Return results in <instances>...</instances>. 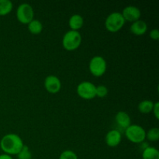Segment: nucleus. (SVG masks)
<instances>
[{"label":"nucleus","instance_id":"f257e3e1","mask_svg":"<svg viewBox=\"0 0 159 159\" xmlns=\"http://www.w3.org/2000/svg\"><path fill=\"white\" fill-rule=\"evenodd\" d=\"M23 141L16 134H7L2 138L0 148L5 154L9 155H17L23 148Z\"/></svg>","mask_w":159,"mask_h":159},{"label":"nucleus","instance_id":"f03ea898","mask_svg":"<svg viewBox=\"0 0 159 159\" xmlns=\"http://www.w3.org/2000/svg\"><path fill=\"white\" fill-rule=\"evenodd\" d=\"M82 43V35L77 30L67 31L62 38V45L67 51H74L76 50Z\"/></svg>","mask_w":159,"mask_h":159},{"label":"nucleus","instance_id":"7ed1b4c3","mask_svg":"<svg viewBox=\"0 0 159 159\" xmlns=\"http://www.w3.org/2000/svg\"><path fill=\"white\" fill-rule=\"evenodd\" d=\"M125 20L120 12H113L107 16L105 20L106 28L111 33L119 31L125 24Z\"/></svg>","mask_w":159,"mask_h":159},{"label":"nucleus","instance_id":"20e7f679","mask_svg":"<svg viewBox=\"0 0 159 159\" xmlns=\"http://www.w3.org/2000/svg\"><path fill=\"white\" fill-rule=\"evenodd\" d=\"M124 132L126 138L136 144L142 143L146 138V130L138 124H130Z\"/></svg>","mask_w":159,"mask_h":159},{"label":"nucleus","instance_id":"39448f33","mask_svg":"<svg viewBox=\"0 0 159 159\" xmlns=\"http://www.w3.org/2000/svg\"><path fill=\"white\" fill-rule=\"evenodd\" d=\"M107 61L103 57L100 55H96L92 57L89 64V69L90 72L96 77L103 75L107 71Z\"/></svg>","mask_w":159,"mask_h":159},{"label":"nucleus","instance_id":"423d86ee","mask_svg":"<svg viewBox=\"0 0 159 159\" xmlns=\"http://www.w3.org/2000/svg\"><path fill=\"white\" fill-rule=\"evenodd\" d=\"M16 18L20 23L28 24L34 19V11L32 6L29 3H21L16 9Z\"/></svg>","mask_w":159,"mask_h":159},{"label":"nucleus","instance_id":"0eeeda50","mask_svg":"<svg viewBox=\"0 0 159 159\" xmlns=\"http://www.w3.org/2000/svg\"><path fill=\"white\" fill-rule=\"evenodd\" d=\"M96 86L89 81H84L78 85L76 91L78 95L84 99H92L96 97Z\"/></svg>","mask_w":159,"mask_h":159},{"label":"nucleus","instance_id":"6e6552de","mask_svg":"<svg viewBox=\"0 0 159 159\" xmlns=\"http://www.w3.org/2000/svg\"><path fill=\"white\" fill-rule=\"evenodd\" d=\"M122 16H124L125 21L134 22L140 20L141 16V9L135 6H127L123 9V12H121Z\"/></svg>","mask_w":159,"mask_h":159},{"label":"nucleus","instance_id":"1a4fd4ad","mask_svg":"<svg viewBox=\"0 0 159 159\" xmlns=\"http://www.w3.org/2000/svg\"><path fill=\"white\" fill-rule=\"evenodd\" d=\"M44 87L50 93H57L61 88V82L58 77L54 75H50L45 78Z\"/></svg>","mask_w":159,"mask_h":159},{"label":"nucleus","instance_id":"9d476101","mask_svg":"<svg viewBox=\"0 0 159 159\" xmlns=\"http://www.w3.org/2000/svg\"><path fill=\"white\" fill-rule=\"evenodd\" d=\"M106 143L110 147H116L119 145L122 140V134L120 131L116 129L110 130L106 135Z\"/></svg>","mask_w":159,"mask_h":159},{"label":"nucleus","instance_id":"9b49d317","mask_svg":"<svg viewBox=\"0 0 159 159\" xmlns=\"http://www.w3.org/2000/svg\"><path fill=\"white\" fill-rule=\"evenodd\" d=\"M115 120L117 124L118 127L120 129H124V130L131 124V119L128 113L124 111H119L116 114Z\"/></svg>","mask_w":159,"mask_h":159},{"label":"nucleus","instance_id":"f8f14e48","mask_svg":"<svg viewBox=\"0 0 159 159\" xmlns=\"http://www.w3.org/2000/svg\"><path fill=\"white\" fill-rule=\"evenodd\" d=\"M132 34L135 35H143L148 30V24L145 21L142 20H138L132 23L130 27Z\"/></svg>","mask_w":159,"mask_h":159},{"label":"nucleus","instance_id":"ddd939ff","mask_svg":"<svg viewBox=\"0 0 159 159\" xmlns=\"http://www.w3.org/2000/svg\"><path fill=\"white\" fill-rule=\"evenodd\" d=\"M68 24L70 28L72 30H79V29L83 26L84 25V19L79 14H74L71 16L68 20Z\"/></svg>","mask_w":159,"mask_h":159},{"label":"nucleus","instance_id":"4468645a","mask_svg":"<svg viewBox=\"0 0 159 159\" xmlns=\"http://www.w3.org/2000/svg\"><path fill=\"white\" fill-rule=\"evenodd\" d=\"M143 159H159V152L155 147L148 146L143 150Z\"/></svg>","mask_w":159,"mask_h":159},{"label":"nucleus","instance_id":"2eb2a0df","mask_svg":"<svg viewBox=\"0 0 159 159\" xmlns=\"http://www.w3.org/2000/svg\"><path fill=\"white\" fill-rule=\"evenodd\" d=\"M154 102L150 99H144L139 102L138 106V110L142 113H150L152 112Z\"/></svg>","mask_w":159,"mask_h":159},{"label":"nucleus","instance_id":"dca6fc26","mask_svg":"<svg viewBox=\"0 0 159 159\" xmlns=\"http://www.w3.org/2000/svg\"><path fill=\"white\" fill-rule=\"evenodd\" d=\"M28 30L33 34H38L41 33L43 30V24L37 19H34L28 23Z\"/></svg>","mask_w":159,"mask_h":159},{"label":"nucleus","instance_id":"f3484780","mask_svg":"<svg viewBox=\"0 0 159 159\" xmlns=\"http://www.w3.org/2000/svg\"><path fill=\"white\" fill-rule=\"evenodd\" d=\"M13 8V4L10 0H0V16L9 14Z\"/></svg>","mask_w":159,"mask_h":159},{"label":"nucleus","instance_id":"a211bd4d","mask_svg":"<svg viewBox=\"0 0 159 159\" xmlns=\"http://www.w3.org/2000/svg\"><path fill=\"white\" fill-rule=\"evenodd\" d=\"M146 138L151 141H157L159 139V129L158 127H153L146 132Z\"/></svg>","mask_w":159,"mask_h":159},{"label":"nucleus","instance_id":"6ab92c4d","mask_svg":"<svg viewBox=\"0 0 159 159\" xmlns=\"http://www.w3.org/2000/svg\"><path fill=\"white\" fill-rule=\"evenodd\" d=\"M18 159H32V154L28 146L23 145V148L17 154Z\"/></svg>","mask_w":159,"mask_h":159},{"label":"nucleus","instance_id":"aec40b11","mask_svg":"<svg viewBox=\"0 0 159 159\" xmlns=\"http://www.w3.org/2000/svg\"><path fill=\"white\" fill-rule=\"evenodd\" d=\"M59 159H79V157L73 151L65 150L61 152Z\"/></svg>","mask_w":159,"mask_h":159},{"label":"nucleus","instance_id":"412c9836","mask_svg":"<svg viewBox=\"0 0 159 159\" xmlns=\"http://www.w3.org/2000/svg\"><path fill=\"white\" fill-rule=\"evenodd\" d=\"M108 94V89L106 85H99L96 86V96H98L99 98L105 97Z\"/></svg>","mask_w":159,"mask_h":159},{"label":"nucleus","instance_id":"4be33fe9","mask_svg":"<svg viewBox=\"0 0 159 159\" xmlns=\"http://www.w3.org/2000/svg\"><path fill=\"white\" fill-rule=\"evenodd\" d=\"M149 36H150L152 40H158L159 39V31L157 28L155 29H152V30L150 31V34H149Z\"/></svg>","mask_w":159,"mask_h":159},{"label":"nucleus","instance_id":"5701e85b","mask_svg":"<svg viewBox=\"0 0 159 159\" xmlns=\"http://www.w3.org/2000/svg\"><path fill=\"white\" fill-rule=\"evenodd\" d=\"M152 112H153L155 118H156L157 120H158L159 119V102H154V107H153V109H152Z\"/></svg>","mask_w":159,"mask_h":159},{"label":"nucleus","instance_id":"b1692460","mask_svg":"<svg viewBox=\"0 0 159 159\" xmlns=\"http://www.w3.org/2000/svg\"><path fill=\"white\" fill-rule=\"evenodd\" d=\"M0 159H13L11 155H7V154H1L0 155Z\"/></svg>","mask_w":159,"mask_h":159}]
</instances>
